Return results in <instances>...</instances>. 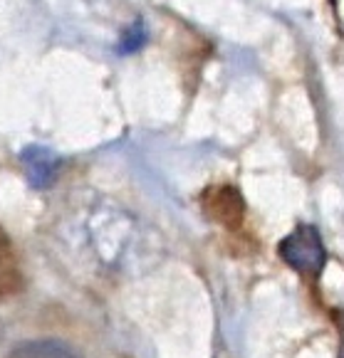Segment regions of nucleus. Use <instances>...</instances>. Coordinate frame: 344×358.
Masks as SVG:
<instances>
[{"label":"nucleus","instance_id":"1","mask_svg":"<svg viewBox=\"0 0 344 358\" xmlns=\"http://www.w3.org/2000/svg\"><path fill=\"white\" fill-rule=\"evenodd\" d=\"M67 237L80 252L92 255L104 264H114L124 257L134 240V217L104 198L80 201L67 215Z\"/></svg>","mask_w":344,"mask_h":358},{"label":"nucleus","instance_id":"2","mask_svg":"<svg viewBox=\"0 0 344 358\" xmlns=\"http://www.w3.org/2000/svg\"><path fill=\"white\" fill-rule=\"evenodd\" d=\"M277 252H280V257L285 259L295 272H302V274H319L324 262H327L322 237L310 225H302V227H297L295 232H290V235L277 245Z\"/></svg>","mask_w":344,"mask_h":358},{"label":"nucleus","instance_id":"3","mask_svg":"<svg viewBox=\"0 0 344 358\" xmlns=\"http://www.w3.org/2000/svg\"><path fill=\"white\" fill-rule=\"evenodd\" d=\"M20 164L25 169V176L35 188H50L57 178L60 156L45 146H27L20 153Z\"/></svg>","mask_w":344,"mask_h":358},{"label":"nucleus","instance_id":"4","mask_svg":"<svg viewBox=\"0 0 344 358\" xmlns=\"http://www.w3.org/2000/svg\"><path fill=\"white\" fill-rule=\"evenodd\" d=\"M8 358H82V353L60 338H32L13 348Z\"/></svg>","mask_w":344,"mask_h":358},{"label":"nucleus","instance_id":"5","mask_svg":"<svg viewBox=\"0 0 344 358\" xmlns=\"http://www.w3.org/2000/svg\"><path fill=\"white\" fill-rule=\"evenodd\" d=\"M142 45H144V25H142V22H137V25H134V30L127 32V37H124V45L119 50H124V52H132V50L142 48Z\"/></svg>","mask_w":344,"mask_h":358}]
</instances>
